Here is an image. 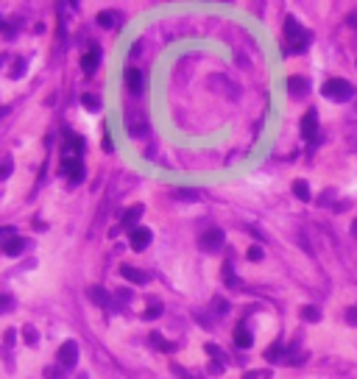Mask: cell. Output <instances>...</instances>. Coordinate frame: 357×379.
I'll return each mask as SVG.
<instances>
[{
	"label": "cell",
	"instance_id": "obj_15",
	"mask_svg": "<svg viewBox=\"0 0 357 379\" xmlns=\"http://www.w3.org/2000/svg\"><path fill=\"white\" fill-rule=\"evenodd\" d=\"M90 295L101 304V307H109V304H112V295L106 293V290H101V287H90Z\"/></svg>",
	"mask_w": 357,
	"mask_h": 379
},
{
	"label": "cell",
	"instance_id": "obj_8",
	"mask_svg": "<svg viewBox=\"0 0 357 379\" xmlns=\"http://www.w3.org/2000/svg\"><path fill=\"white\" fill-rule=\"evenodd\" d=\"M221 246H224V232L221 229H209L201 237V248H206V251H218Z\"/></svg>",
	"mask_w": 357,
	"mask_h": 379
},
{
	"label": "cell",
	"instance_id": "obj_22",
	"mask_svg": "<svg viewBox=\"0 0 357 379\" xmlns=\"http://www.w3.org/2000/svg\"><path fill=\"white\" fill-rule=\"evenodd\" d=\"M67 373L61 371L59 365H50V368H45V379H64Z\"/></svg>",
	"mask_w": 357,
	"mask_h": 379
},
{
	"label": "cell",
	"instance_id": "obj_7",
	"mask_svg": "<svg viewBox=\"0 0 357 379\" xmlns=\"http://www.w3.org/2000/svg\"><path fill=\"white\" fill-rule=\"evenodd\" d=\"M128 243H131L134 251H146L148 243H151V232H148V229H131V235H128Z\"/></svg>",
	"mask_w": 357,
	"mask_h": 379
},
{
	"label": "cell",
	"instance_id": "obj_1",
	"mask_svg": "<svg viewBox=\"0 0 357 379\" xmlns=\"http://www.w3.org/2000/svg\"><path fill=\"white\" fill-rule=\"evenodd\" d=\"M284 39H288L291 50H304V48H307V31H304L293 17L284 20Z\"/></svg>",
	"mask_w": 357,
	"mask_h": 379
},
{
	"label": "cell",
	"instance_id": "obj_21",
	"mask_svg": "<svg viewBox=\"0 0 357 379\" xmlns=\"http://www.w3.org/2000/svg\"><path fill=\"white\" fill-rule=\"evenodd\" d=\"M151 343H154V346H159L162 351H173V343H168V340H165L162 335H157V332L151 335Z\"/></svg>",
	"mask_w": 357,
	"mask_h": 379
},
{
	"label": "cell",
	"instance_id": "obj_4",
	"mask_svg": "<svg viewBox=\"0 0 357 379\" xmlns=\"http://www.w3.org/2000/svg\"><path fill=\"white\" fill-rule=\"evenodd\" d=\"M61 170L70 181H81L84 179V162L81 159H61Z\"/></svg>",
	"mask_w": 357,
	"mask_h": 379
},
{
	"label": "cell",
	"instance_id": "obj_12",
	"mask_svg": "<svg viewBox=\"0 0 357 379\" xmlns=\"http://www.w3.org/2000/svg\"><path fill=\"white\" fill-rule=\"evenodd\" d=\"M235 346L237 349H251V332H248L243 324L235 329Z\"/></svg>",
	"mask_w": 357,
	"mask_h": 379
},
{
	"label": "cell",
	"instance_id": "obj_33",
	"mask_svg": "<svg viewBox=\"0 0 357 379\" xmlns=\"http://www.w3.org/2000/svg\"><path fill=\"white\" fill-rule=\"evenodd\" d=\"M3 307H6V298H0V310H3Z\"/></svg>",
	"mask_w": 357,
	"mask_h": 379
},
{
	"label": "cell",
	"instance_id": "obj_14",
	"mask_svg": "<svg viewBox=\"0 0 357 379\" xmlns=\"http://www.w3.org/2000/svg\"><path fill=\"white\" fill-rule=\"evenodd\" d=\"M20 251H23V237H9V240H3V254L17 257Z\"/></svg>",
	"mask_w": 357,
	"mask_h": 379
},
{
	"label": "cell",
	"instance_id": "obj_32",
	"mask_svg": "<svg viewBox=\"0 0 357 379\" xmlns=\"http://www.w3.org/2000/svg\"><path fill=\"white\" fill-rule=\"evenodd\" d=\"M351 235L357 237V220H351Z\"/></svg>",
	"mask_w": 357,
	"mask_h": 379
},
{
	"label": "cell",
	"instance_id": "obj_10",
	"mask_svg": "<svg viewBox=\"0 0 357 379\" xmlns=\"http://www.w3.org/2000/svg\"><path fill=\"white\" fill-rule=\"evenodd\" d=\"M120 276L128 279V282H134V284H146L148 282L146 273L139 271V268H134V265H120Z\"/></svg>",
	"mask_w": 357,
	"mask_h": 379
},
{
	"label": "cell",
	"instance_id": "obj_25",
	"mask_svg": "<svg viewBox=\"0 0 357 379\" xmlns=\"http://www.w3.org/2000/svg\"><path fill=\"white\" fill-rule=\"evenodd\" d=\"M248 259L260 262V259H262V248H260V246H251V248H248Z\"/></svg>",
	"mask_w": 357,
	"mask_h": 379
},
{
	"label": "cell",
	"instance_id": "obj_3",
	"mask_svg": "<svg viewBox=\"0 0 357 379\" xmlns=\"http://www.w3.org/2000/svg\"><path fill=\"white\" fill-rule=\"evenodd\" d=\"M302 137L310 139V142H315V139H318V115H315L313 109H310L307 115L302 117Z\"/></svg>",
	"mask_w": 357,
	"mask_h": 379
},
{
	"label": "cell",
	"instance_id": "obj_2",
	"mask_svg": "<svg viewBox=\"0 0 357 379\" xmlns=\"http://www.w3.org/2000/svg\"><path fill=\"white\" fill-rule=\"evenodd\" d=\"M324 95L327 98H338V101H346V98L354 95V87H351L349 81H343V79H329L327 84H324Z\"/></svg>",
	"mask_w": 357,
	"mask_h": 379
},
{
	"label": "cell",
	"instance_id": "obj_27",
	"mask_svg": "<svg viewBox=\"0 0 357 379\" xmlns=\"http://www.w3.org/2000/svg\"><path fill=\"white\" fill-rule=\"evenodd\" d=\"M25 340H28V343H37V332H34V329H31V326H25Z\"/></svg>",
	"mask_w": 357,
	"mask_h": 379
},
{
	"label": "cell",
	"instance_id": "obj_30",
	"mask_svg": "<svg viewBox=\"0 0 357 379\" xmlns=\"http://www.w3.org/2000/svg\"><path fill=\"white\" fill-rule=\"evenodd\" d=\"M206 351H209L212 357H218V354H221V351H218V346H215V343H209V346H206Z\"/></svg>",
	"mask_w": 357,
	"mask_h": 379
},
{
	"label": "cell",
	"instance_id": "obj_34",
	"mask_svg": "<svg viewBox=\"0 0 357 379\" xmlns=\"http://www.w3.org/2000/svg\"><path fill=\"white\" fill-rule=\"evenodd\" d=\"M0 28H6V23H3V20H0Z\"/></svg>",
	"mask_w": 357,
	"mask_h": 379
},
{
	"label": "cell",
	"instance_id": "obj_31",
	"mask_svg": "<svg viewBox=\"0 0 357 379\" xmlns=\"http://www.w3.org/2000/svg\"><path fill=\"white\" fill-rule=\"evenodd\" d=\"M349 25H351V28H357V14H351V17H349Z\"/></svg>",
	"mask_w": 357,
	"mask_h": 379
},
{
	"label": "cell",
	"instance_id": "obj_5",
	"mask_svg": "<svg viewBox=\"0 0 357 379\" xmlns=\"http://www.w3.org/2000/svg\"><path fill=\"white\" fill-rule=\"evenodd\" d=\"M98 61H101V48L92 42L90 48H87L84 59H81V70H84V72H95L98 70Z\"/></svg>",
	"mask_w": 357,
	"mask_h": 379
},
{
	"label": "cell",
	"instance_id": "obj_26",
	"mask_svg": "<svg viewBox=\"0 0 357 379\" xmlns=\"http://www.w3.org/2000/svg\"><path fill=\"white\" fill-rule=\"evenodd\" d=\"M176 195H179V198H184V201H195V198H198V195H195L193 190H179Z\"/></svg>",
	"mask_w": 357,
	"mask_h": 379
},
{
	"label": "cell",
	"instance_id": "obj_24",
	"mask_svg": "<svg viewBox=\"0 0 357 379\" xmlns=\"http://www.w3.org/2000/svg\"><path fill=\"white\" fill-rule=\"evenodd\" d=\"M302 315H304L307 321H318V318H321V313H318L315 307H304V310H302Z\"/></svg>",
	"mask_w": 357,
	"mask_h": 379
},
{
	"label": "cell",
	"instance_id": "obj_29",
	"mask_svg": "<svg viewBox=\"0 0 357 379\" xmlns=\"http://www.w3.org/2000/svg\"><path fill=\"white\" fill-rule=\"evenodd\" d=\"M215 310H218V313H226V310H229V307H226V301H215Z\"/></svg>",
	"mask_w": 357,
	"mask_h": 379
},
{
	"label": "cell",
	"instance_id": "obj_19",
	"mask_svg": "<svg viewBox=\"0 0 357 379\" xmlns=\"http://www.w3.org/2000/svg\"><path fill=\"white\" fill-rule=\"evenodd\" d=\"M98 25H101V28H112V25H115V14L112 12H101L98 14Z\"/></svg>",
	"mask_w": 357,
	"mask_h": 379
},
{
	"label": "cell",
	"instance_id": "obj_11",
	"mask_svg": "<svg viewBox=\"0 0 357 379\" xmlns=\"http://www.w3.org/2000/svg\"><path fill=\"white\" fill-rule=\"evenodd\" d=\"M126 84L131 92H142V72L134 70V67H126Z\"/></svg>",
	"mask_w": 357,
	"mask_h": 379
},
{
	"label": "cell",
	"instance_id": "obj_13",
	"mask_svg": "<svg viewBox=\"0 0 357 379\" xmlns=\"http://www.w3.org/2000/svg\"><path fill=\"white\" fill-rule=\"evenodd\" d=\"M288 90H291V95L299 98V95H307V92H310V84L304 79H299V75H293V79L288 81Z\"/></svg>",
	"mask_w": 357,
	"mask_h": 379
},
{
	"label": "cell",
	"instance_id": "obj_20",
	"mask_svg": "<svg viewBox=\"0 0 357 379\" xmlns=\"http://www.w3.org/2000/svg\"><path fill=\"white\" fill-rule=\"evenodd\" d=\"M81 103H84V109H90V112H98V109H101L98 95H84V98H81Z\"/></svg>",
	"mask_w": 357,
	"mask_h": 379
},
{
	"label": "cell",
	"instance_id": "obj_28",
	"mask_svg": "<svg viewBox=\"0 0 357 379\" xmlns=\"http://www.w3.org/2000/svg\"><path fill=\"white\" fill-rule=\"evenodd\" d=\"M346 318H349V321H351V324H357V307H351V310H349V313H346Z\"/></svg>",
	"mask_w": 357,
	"mask_h": 379
},
{
	"label": "cell",
	"instance_id": "obj_9",
	"mask_svg": "<svg viewBox=\"0 0 357 379\" xmlns=\"http://www.w3.org/2000/svg\"><path fill=\"white\" fill-rule=\"evenodd\" d=\"M76 360H79V346L70 340V343H64L59 349V362H61V365H67V368H73Z\"/></svg>",
	"mask_w": 357,
	"mask_h": 379
},
{
	"label": "cell",
	"instance_id": "obj_16",
	"mask_svg": "<svg viewBox=\"0 0 357 379\" xmlns=\"http://www.w3.org/2000/svg\"><path fill=\"white\" fill-rule=\"evenodd\" d=\"M139 215H142V206H131V209H126V215H123V223H126V226H134V223L139 220Z\"/></svg>",
	"mask_w": 357,
	"mask_h": 379
},
{
	"label": "cell",
	"instance_id": "obj_23",
	"mask_svg": "<svg viewBox=\"0 0 357 379\" xmlns=\"http://www.w3.org/2000/svg\"><path fill=\"white\" fill-rule=\"evenodd\" d=\"M157 315H162V304H159V301H151V307L146 310V318H157Z\"/></svg>",
	"mask_w": 357,
	"mask_h": 379
},
{
	"label": "cell",
	"instance_id": "obj_18",
	"mask_svg": "<svg viewBox=\"0 0 357 379\" xmlns=\"http://www.w3.org/2000/svg\"><path fill=\"white\" fill-rule=\"evenodd\" d=\"M282 354H284V346H282V343H273L271 349L265 351V360H271V362H273V360H279Z\"/></svg>",
	"mask_w": 357,
	"mask_h": 379
},
{
	"label": "cell",
	"instance_id": "obj_6",
	"mask_svg": "<svg viewBox=\"0 0 357 379\" xmlns=\"http://www.w3.org/2000/svg\"><path fill=\"white\" fill-rule=\"evenodd\" d=\"M81 154H84V137L70 134V142H64V157L61 159H81Z\"/></svg>",
	"mask_w": 357,
	"mask_h": 379
},
{
	"label": "cell",
	"instance_id": "obj_17",
	"mask_svg": "<svg viewBox=\"0 0 357 379\" xmlns=\"http://www.w3.org/2000/svg\"><path fill=\"white\" fill-rule=\"evenodd\" d=\"M293 193H296L302 201H310V187H307V181H302V179L293 181Z\"/></svg>",
	"mask_w": 357,
	"mask_h": 379
}]
</instances>
